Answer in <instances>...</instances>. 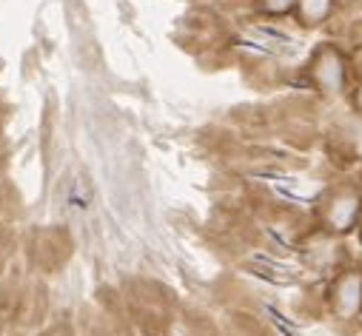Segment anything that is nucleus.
<instances>
[{
    "label": "nucleus",
    "mask_w": 362,
    "mask_h": 336,
    "mask_svg": "<svg viewBox=\"0 0 362 336\" xmlns=\"http://www.w3.org/2000/svg\"><path fill=\"white\" fill-rule=\"evenodd\" d=\"M362 220V188L354 186H339L334 188L320 208V222L322 231L331 236H342L351 234Z\"/></svg>",
    "instance_id": "2"
},
{
    "label": "nucleus",
    "mask_w": 362,
    "mask_h": 336,
    "mask_svg": "<svg viewBox=\"0 0 362 336\" xmlns=\"http://www.w3.org/2000/svg\"><path fill=\"white\" fill-rule=\"evenodd\" d=\"M328 308L337 322L362 319V268H339L328 288Z\"/></svg>",
    "instance_id": "3"
},
{
    "label": "nucleus",
    "mask_w": 362,
    "mask_h": 336,
    "mask_svg": "<svg viewBox=\"0 0 362 336\" xmlns=\"http://www.w3.org/2000/svg\"><path fill=\"white\" fill-rule=\"evenodd\" d=\"M356 231H359V242H362V220H359V225H356Z\"/></svg>",
    "instance_id": "8"
},
{
    "label": "nucleus",
    "mask_w": 362,
    "mask_h": 336,
    "mask_svg": "<svg viewBox=\"0 0 362 336\" xmlns=\"http://www.w3.org/2000/svg\"><path fill=\"white\" fill-rule=\"evenodd\" d=\"M259 6H262L265 15L283 18V15H291L297 9V0H259Z\"/></svg>",
    "instance_id": "5"
},
{
    "label": "nucleus",
    "mask_w": 362,
    "mask_h": 336,
    "mask_svg": "<svg viewBox=\"0 0 362 336\" xmlns=\"http://www.w3.org/2000/svg\"><path fill=\"white\" fill-rule=\"evenodd\" d=\"M351 106H354L356 114H362V74H359V80H356V86L351 89Z\"/></svg>",
    "instance_id": "6"
},
{
    "label": "nucleus",
    "mask_w": 362,
    "mask_h": 336,
    "mask_svg": "<svg viewBox=\"0 0 362 336\" xmlns=\"http://www.w3.org/2000/svg\"><path fill=\"white\" fill-rule=\"evenodd\" d=\"M342 6H354V4H362V0H339Z\"/></svg>",
    "instance_id": "7"
},
{
    "label": "nucleus",
    "mask_w": 362,
    "mask_h": 336,
    "mask_svg": "<svg viewBox=\"0 0 362 336\" xmlns=\"http://www.w3.org/2000/svg\"><path fill=\"white\" fill-rule=\"evenodd\" d=\"M337 6H339V0H297L294 18L305 29H320L337 15Z\"/></svg>",
    "instance_id": "4"
},
{
    "label": "nucleus",
    "mask_w": 362,
    "mask_h": 336,
    "mask_svg": "<svg viewBox=\"0 0 362 336\" xmlns=\"http://www.w3.org/2000/svg\"><path fill=\"white\" fill-rule=\"evenodd\" d=\"M356 63L339 43H320L308 60L311 86L325 97H342L351 89Z\"/></svg>",
    "instance_id": "1"
}]
</instances>
